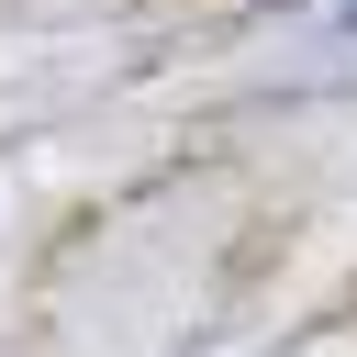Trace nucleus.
I'll return each mask as SVG.
<instances>
[{
    "instance_id": "nucleus-1",
    "label": "nucleus",
    "mask_w": 357,
    "mask_h": 357,
    "mask_svg": "<svg viewBox=\"0 0 357 357\" xmlns=\"http://www.w3.org/2000/svg\"><path fill=\"white\" fill-rule=\"evenodd\" d=\"M346 22H357V0H346Z\"/></svg>"
}]
</instances>
